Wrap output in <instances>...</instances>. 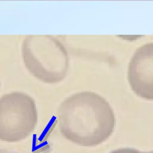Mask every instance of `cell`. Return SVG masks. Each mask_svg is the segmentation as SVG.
I'll return each instance as SVG.
<instances>
[{"label": "cell", "instance_id": "1", "mask_svg": "<svg viewBox=\"0 0 153 153\" xmlns=\"http://www.w3.org/2000/svg\"><path fill=\"white\" fill-rule=\"evenodd\" d=\"M63 136L83 146H94L106 140L115 126L113 109L107 100L92 91L74 93L64 99L57 111Z\"/></svg>", "mask_w": 153, "mask_h": 153}, {"label": "cell", "instance_id": "3", "mask_svg": "<svg viewBox=\"0 0 153 153\" xmlns=\"http://www.w3.org/2000/svg\"><path fill=\"white\" fill-rule=\"evenodd\" d=\"M38 123L34 99L21 91H13L0 97V140L19 142L27 138Z\"/></svg>", "mask_w": 153, "mask_h": 153}, {"label": "cell", "instance_id": "7", "mask_svg": "<svg viewBox=\"0 0 153 153\" xmlns=\"http://www.w3.org/2000/svg\"><path fill=\"white\" fill-rule=\"evenodd\" d=\"M0 85H1V83H0Z\"/></svg>", "mask_w": 153, "mask_h": 153}, {"label": "cell", "instance_id": "6", "mask_svg": "<svg viewBox=\"0 0 153 153\" xmlns=\"http://www.w3.org/2000/svg\"><path fill=\"white\" fill-rule=\"evenodd\" d=\"M0 153H17V152L9 150L8 149L0 148Z\"/></svg>", "mask_w": 153, "mask_h": 153}, {"label": "cell", "instance_id": "2", "mask_svg": "<svg viewBox=\"0 0 153 153\" xmlns=\"http://www.w3.org/2000/svg\"><path fill=\"white\" fill-rule=\"evenodd\" d=\"M26 68L36 78L48 84L63 80L69 71V57L62 42L50 35H29L22 45Z\"/></svg>", "mask_w": 153, "mask_h": 153}, {"label": "cell", "instance_id": "5", "mask_svg": "<svg viewBox=\"0 0 153 153\" xmlns=\"http://www.w3.org/2000/svg\"><path fill=\"white\" fill-rule=\"evenodd\" d=\"M110 153H153V151H151L149 152H141L137 149L125 148L113 150Z\"/></svg>", "mask_w": 153, "mask_h": 153}, {"label": "cell", "instance_id": "4", "mask_svg": "<svg viewBox=\"0 0 153 153\" xmlns=\"http://www.w3.org/2000/svg\"><path fill=\"white\" fill-rule=\"evenodd\" d=\"M127 78L137 96L153 100V42L137 48L129 62Z\"/></svg>", "mask_w": 153, "mask_h": 153}]
</instances>
